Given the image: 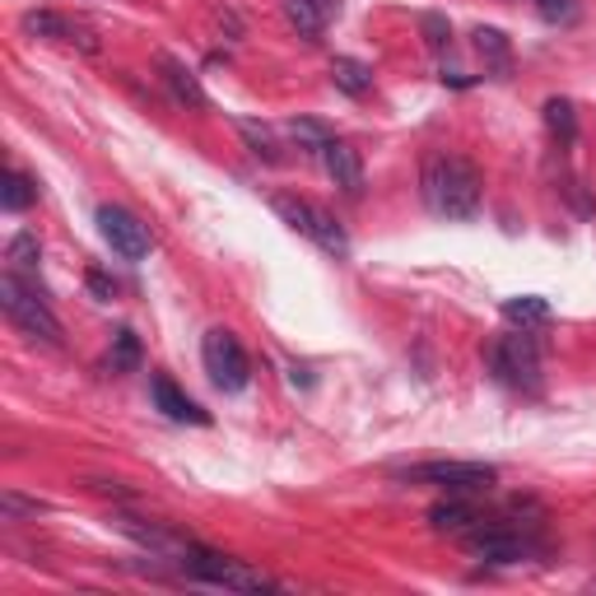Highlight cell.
Wrapping results in <instances>:
<instances>
[{"label":"cell","mask_w":596,"mask_h":596,"mask_svg":"<svg viewBox=\"0 0 596 596\" xmlns=\"http://www.w3.org/2000/svg\"><path fill=\"white\" fill-rule=\"evenodd\" d=\"M420 192L438 219H471L480 211V173L461 154H429L420 173Z\"/></svg>","instance_id":"1"},{"label":"cell","mask_w":596,"mask_h":596,"mask_svg":"<svg viewBox=\"0 0 596 596\" xmlns=\"http://www.w3.org/2000/svg\"><path fill=\"white\" fill-rule=\"evenodd\" d=\"M0 307H6V317L23 335H33V341H42V345H61V322L42 303L38 284H29V280L14 275V271H6V275H0Z\"/></svg>","instance_id":"2"},{"label":"cell","mask_w":596,"mask_h":596,"mask_svg":"<svg viewBox=\"0 0 596 596\" xmlns=\"http://www.w3.org/2000/svg\"><path fill=\"white\" fill-rule=\"evenodd\" d=\"M183 568H187V578L215 583V587H228V592H271L275 587L262 568H252L243 559H228V555H215V550H196V546L183 550Z\"/></svg>","instance_id":"3"},{"label":"cell","mask_w":596,"mask_h":596,"mask_svg":"<svg viewBox=\"0 0 596 596\" xmlns=\"http://www.w3.org/2000/svg\"><path fill=\"white\" fill-rule=\"evenodd\" d=\"M271 205H275V215H280L284 224L299 228L303 238H313L322 252H331V256H350V238H345V228L335 224L331 211H322V205L303 201V196H271Z\"/></svg>","instance_id":"4"},{"label":"cell","mask_w":596,"mask_h":596,"mask_svg":"<svg viewBox=\"0 0 596 596\" xmlns=\"http://www.w3.org/2000/svg\"><path fill=\"white\" fill-rule=\"evenodd\" d=\"M489 359V369H495L499 382L517 387V392H540V354H536V341L527 331H517V335H504V341H495L485 350Z\"/></svg>","instance_id":"5"},{"label":"cell","mask_w":596,"mask_h":596,"mask_svg":"<svg viewBox=\"0 0 596 596\" xmlns=\"http://www.w3.org/2000/svg\"><path fill=\"white\" fill-rule=\"evenodd\" d=\"M201 359H205V373H211V382L219 387V392H243V387L252 382V364H247V354L238 345V335L224 331V326L205 331Z\"/></svg>","instance_id":"6"},{"label":"cell","mask_w":596,"mask_h":596,"mask_svg":"<svg viewBox=\"0 0 596 596\" xmlns=\"http://www.w3.org/2000/svg\"><path fill=\"white\" fill-rule=\"evenodd\" d=\"M401 476L414 485H438V489H448V495H485V489L499 480V471L485 461H424Z\"/></svg>","instance_id":"7"},{"label":"cell","mask_w":596,"mask_h":596,"mask_svg":"<svg viewBox=\"0 0 596 596\" xmlns=\"http://www.w3.org/2000/svg\"><path fill=\"white\" fill-rule=\"evenodd\" d=\"M98 233L121 262H145V256L154 252L149 228L131 211H121V205H98Z\"/></svg>","instance_id":"8"},{"label":"cell","mask_w":596,"mask_h":596,"mask_svg":"<svg viewBox=\"0 0 596 596\" xmlns=\"http://www.w3.org/2000/svg\"><path fill=\"white\" fill-rule=\"evenodd\" d=\"M19 29L29 33V38H47V42H75L80 51H98V38H94V29L89 23H80V19H66V14H57V10H29L19 19Z\"/></svg>","instance_id":"9"},{"label":"cell","mask_w":596,"mask_h":596,"mask_svg":"<svg viewBox=\"0 0 596 596\" xmlns=\"http://www.w3.org/2000/svg\"><path fill=\"white\" fill-rule=\"evenodd\" d=\"M466 550H471L476 559H489V564H517L527 559L531 546L517 531L508 527H480V531H466Z\"/></svg>","instance_id":"10"},{"label":"cell","mask_w":596,"mask_h":596,"mask_svg":"<svg viewBox=\"0 0 596 596\" xmlns=\"http://www.w3.org/2000/svg\"><path fill=\"white\" fill-rule=\"evenodd\" d=\"M322 164H326V177L335 187H341L345 196H359L364 192V159H359V149L350 145V140H326V149H322Z\"/></svg>","instance_id":"11"},{"label":"cell","mask_w":596,"mask_h":596,"mask_svg":"<svg viewBox=\"0 0 596 596\" xmlns=\"http://www.w3.org/2000/svg\"><path fill=\"white\" fill-rule=\"evenodd\" d=\"M149 397H154V406H159L173 424H211V410H201V406L183 392V387H177L173 378H164V373H154Z\"/></svg>","instance_id":"12"},{"label":"cell","mask_w":596,"mask_h":596,"mask_svg":"<svg viewBox=\"0 0 596 596\" xmlns=\"http://www.w3.org/2000/svg\"><path fill=\"white\" fill-rule=\"evenodd\" d=\"M476 51L489 80H512V42L499 29H476Z\"/></svg>","instance_id":"13"},{"label":"cell","mask_w":596,"mask_h":596,"mask_svg":"<svg viewBox=\"0 0 596 596\" xmlns=\"http://www.w3.org/2000/svg\"><path fill=\"white\" fill-rule=\"evenodd\" d=\"M159 70H164V85H168V94L183 102V108H211V98H205V89H201V80L183 66V61H173V57H164L159 61Z\"/></svg>","instance_id":"14"},{"label":"cell","mask_w":596,"mask_h":596,"mask_svg":"<svg viewBox=\"0 0 596 596\" xmlns=\"http://www.w3.org/2000/svg\"><path fill=\"white\" fill-rule=\"evenodd\" d=\"M284 19H290V29H299V38H307V42H317L326 29V14L317 0H284Z\"/></svg>","instance_id":"15"},{"label":"cell","mask_w":596,"mask_h":596,"mask_svg":"<svg viewBox=\"0 0 596 596\" xmlns=\"http://www.w3.org/2000/svg\"><path fill=\"white\" fill-rule=\"evenodd\" d=\"M38 201V183L29 173H19V168H10L6 177H0V205H6V211H29V205Z\"/></svg>","instance_id":"16"},{"label":"cell","mask_w":596,"mask_h":596,"mask_svg":"<svg viewBox=\"0 0 596 596\" xmlns=\"http://www.w3.org/2000/svg\"><path fill=\"white\" fill-rule=\"evenodd\" d=\"M504 322H512V326H540V322H550V303L540 299V294H517V299H508L504 303Z\"/></svg>","instance_id":"17"},{"label":"cell","mask_w":596,"mask_h":596,"mask_svg":"<svg viewBox=\"0 0 596 596\" xmlns=\"http://www.w3.org/2000/svg\"><path fill=\"white\" fill-rule=\"evenodd\" d=\"M38 256H42V247H38L33 233H19V238H10V247H6L10 271H14V275H23L29 284H38Z\"/></svg>","instance_id":"18"},{"label":"cell","mask_w":596,"mask_h":596,"mask_svg":"<svg viewBox=\"0 0 596 596\" xmlns=\"http://www.w3.org/2000/svg\"><path fill=\"white\" fill-rule=\"evenodd\" d=\"M331 80H335V89H345V94H369L373 89V70L364 66V61H354V57H335L331 61Z\"/></svg>","instance_id":"19"},{"label":"cell","mask_w":596,"mask_h":596,"mask_svg":"<svg viewBox=\"0 0 596 596\" xmlns=\"http://www.w3.org/2000/svg\"><path fill=\"white\" fill-rule=\"evenodd\" d=\"M471 522H476V508L466 499H443V504L429 508V527L433 531H466Z\"/></svg>","instance_id":"20"},{"label":"cell","mask_w":596,"mask_h":596,"mask_svg":"<svg viewBox=\"0 0 596 596\" xmlns=\"http://www.w3.org/2000/svg\"><path fill=\"white\" fill-rule=\"evenodd\" d=\"M546 126L559 145H574L578 140V113L568 98H546Z\"/></svg>","instance_id":"21"},{"label":"cell","mask_w":596,"mask_h":596,"mask_svg":"<svg viewBox=\"0 0 596 596\" xmlns=\"http://www.w3.org/2000/svg\"><path fill=\"white\" fill-rule=\"evenodd\" d=\"M108 369H113V373H136V369H140V341H136V331H117V335H113Z\"/></svg>","instance_id":"22"},{"label":"cell","mask_w":596,"mask_h":596,"mask_svg":"<svg viewBox=\"0 0 596 596\" xmlns=\"http://www.w3.org/2000/svg\"><path fill=\"white\" fill-rule=\"evenodd\" d=\"M238 131H243V140L252 145V154H262L266 164L280 159V145H275V131H271V126H262V121H238Z\"/></svg>","instance_id":"23"},{"label":"cell","mask_w":596,"mask_h":596,"mask_svg":"<svg viewBox=\"0 0 596 596\" xmlns=\"http://www.w3.org/2000/svg\"><path fill=\"white\" fill-rule=\"evenodd\" d=\"M420 33L433 51H448L452 47V29H448V19L443 14H420Z\"/></svg>","instance_id":"24"},{"label":"cell","mask_w":596,"mask_h":596,"mask_svg":"<svg viewBox=\"0 0 596 596\" xmlns=\"http://www.w3.org/2000/svg\"><path fill=\"white\" fill-rule=\"evenodd\" d=\"M536 10L550 23H574L583 14V0H536Z\"/></svg>","instance_id":"25"},{"label":"cell","mask_w":596,"mask_h":596,"mask_svg":"<svg viewBox=\"0 0 596 596\" xmlns=\"http://www.w3.org/2000/svg\"><path fill=\"white\" fill-rule=\"evenodd\" d=\"M290 131H294V140L307 149V154H322L326 149V126H317V121H290Z\"/></svg>","instance_id":"26"},{"label":"cell","mask_w":596,"mask_h":596,"mask_svg":"<svg viewBox=\"0 0 596 596\" xmlns=\"http://www.w3.org/2000/svg\"><path fill=\"white\" fill-rule=\"evenodd\" d=\"M42 504L38 499H19V495H10V489H6V495H0V512H6V517H19V512H38Z\"/></svg>","instance_id":"27"},{"label":"cell","mask_w":596,"mask_h":596,"mask_svg":"<svg viewBox=\"0 0 596 596\" xmlns=\"http://www.w3.org/2000/svg\"><path fill=\"white\" fill-rule=\"evenodd\" d=\"M89 290H94L98 299H113V294H117V284H113L108 275H98V271H89Z\"/></svg>","instance_id":"28"},{"label":"cell","mask_w":596,"mask_h":596,"mask_svg":"<svg viewBox=\"0 0 596 596\" xmlns=\"http://www.w3.org/2000/svg\"><path fill=\"white\" fill-rule=\"evenodd\" d=\"M317 6H322L326 19H331V14H341V0H317Z\"/></svg>","instance_id":"29"}]
</instances>
